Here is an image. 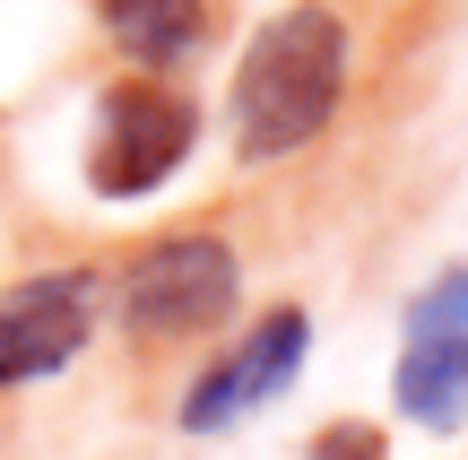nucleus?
Returning <instances> with one entry per match:
<instances>
[{
    "label": "nucleus",
    "mask_w": 468,
    "mask_h": 460,
    "mask_svg": "<svg viewBox=\"0 0 468 460\" xmlns=\"http://www.w3.org/2000/svg\"><path fill=\"white\" fill-rule=\"evenodd\" d=\"M104 305H113L122 339H139V348L208 339V330L243 305V261H234L226 235H165V243L122 261Z\"/></svg>",
    "instance_id": "f03ea898"
},
{
    "label": "nucleus",
    "mask_w": 468,
    "mask_h": 460,
    "mask_svg": "<svg viewBox=\"0 0 468 460\" xmlns=\"http://www.w3.org/2000/svg\"><path fill=\"white\" fill-rule=\"evenodd\" d=\"M338 96H347V27H338V9H321V0L278 9L251 35V52L234 61V156L243 166L303 156L338 122Z\"/></svg>",
    "instance_id": "f257e3e1"
},
{
    "label": "nucleus",
    "mask_w": 468,
    "mask_h": 460,
    "mask_svg": "<svg viewBox=\"0 0 468 460\" xmlns=\"http://www.w3.org/2000/svg\"><path fill=\"white\" fill-rule=\"evenodd\" d=\"M313 460H390V452H382V434H373V426H330L313 444Z\"/></svg>",
    "instance_id": "6e6552de"
},
{
    "label": "nucleus",
    "mask_w": 468,
    "mask_h": 460,
    "mask_svg": "<svg viewBox=\"0 0 468 460\" xmlns=\"http://www.w3.org/2000/svg\"><path fill=\"white\" fill-rule=\"evenodd\" d=\"M96 17H104V35H113L139 70L191 61L200 35H208V9H200V0H96Z\"/></svg>",
    "instance_id": "0eeeda50"
},
{
    "label": "nucleus",
    "mask_w": 468,
    "mask_h": 460,
    "mask_svg": "<svg viewBox=\"0 0 468 460\" xmlns=\"http://www.w3.org/2000/svg\"><path fill=\"white\" fill-rule=\"evenodd\" d=\"M96 322H104V278L87 261L0 287V391H27V382H52L61 365H79Z\"/></svg>",
    "instance_id": "20e7f679"
},
{
    "label": "nucleus",
    "mask_w": 468,
    "mask_h": 460,
    "mask_svg": "<svg viewBox=\"0 0 468 460\" xmlns=\"http://www.w3.org/2000/svg\"><path fill=\"white\" fill-rule=\"evenodd\" d=\"M303 348H313L303 305H269L261 322H251L243 339H226V357L183 391V434H226V426H243L251 409H269V400L295 382Z\"/></svg>",
    "instance_id": "39448f33"
},
{
    "label": "nucleus",
    "mask_w": 468,
    "mask_h": 460,
    "mask_svg": "<svg viewBox=\"0 0 468 460\" xmlns=\"http://www.w3.org/2000/svg\"><path fill=\"white\" fill-rule=\"evenodd\" d=\"M399 409L417 426H460L468 417V270H442L408 305L399 339Z\"/></svg>",
    "instance_id": "423d86ee"
},
{
    "label": "nucleus",
    "mask_w": 468,
    "mask_h": 460,
    "mask_svg": "<svg viewBox=\"0 0 468 460\" xmlns=\"http://www.w3.org/2000/svg\"><path fill=\"white\" fill-rule=\"evenodd\" d=\"M200 113L165 79H122L96 96V139H87V191L96 200H148L183 174Z\"/></svg>",
    "instance_id": "7ed1b4c3"
}]
</instances>
